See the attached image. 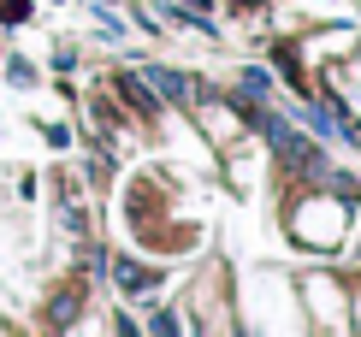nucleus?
Wrapping results in <instances>:
<instances>
[{
	"mask_svg": "<svg viewBox=\"0 0 361 337\" xmlns=\"http://www.w3.org/2000/svg\"><path fill=\"white\" fill-rule=\"evenodd\" d=\"M118 101H130L142 118H154V113H160V95H154V83H148V78H137V71H125V78H118Z\"/></svg>",
	"mask_w": 361,
	"mask_h": 337,
	"instance_id": "f257e3e1",
	"label": "nucleus"
},
{
	"mask_svg": "<svg viewBox=\"0 0 361 337\" xmlns=\"http://www.w3.org/2000/svg\"><path fill=\"white\" fill-rule=\"evenodd\" d=\"M113 284H118V290H142V284H148V272H142V266H130V260H118V266H113Z\"/></svg>",
	"mask_w": 361,
	"mask_h": 337,
	"instance_id": "7ed1b4c3",
	"label": "nucleus"
},
{
	"mask_svg": "<svg viewBox=\"0 0 361 337\" xmlns=\"http://www.w3.org/2000/svg\"><path fill=\"white\" fill-rule=\"evenodd\" d=\"M148 83H154L160 95H172V101H195V83H190V78H178L172 66H148Z\"/></svg>",
	"mask_w": 361,
	"mask_h": 337,
	"instance_id": "f03ea898",
	"label": "nucleus"
}]
</instances>
